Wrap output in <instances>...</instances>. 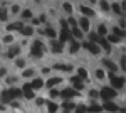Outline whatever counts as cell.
<instances>
[{"label":"cell","mask_w":126,"mask_h":113,"mask_svg":"<svg viewBox=\"0 0 126 113\" xmlns=\"http://www.w3.org/2000/svg\"><path fill=\"white\" fill-rule=\"evenodd\" d=\"M112 7H113V10H114V12H116L117 14H120L121 13V10H120V7L117 3H113L112 4Z\"/></svg>","instance_id":"cell-38"},{"label":"cell","mask_w":126,"mask_h":113,"mask_svg":"<svg viewBox=\"0 0 126 113\" xmlns=\"http://www.w3.org/2000/svg\"><path fill=\"white\" fill-rule=\"evenodd\" d=\"M30 85H31V88H33V89H39V88L43 87L44 82L41 79H35V80L32 81V83H31Z\"/></svg>","instance_id":"cell-13"},{"label":"cell","mask_w":126,"mask_h":113,"mask_svg":"<svg viewBox=\"0 0 126 113\" xmlns=\"http://www.w3.org/2000/svg\"><path fill=\"white\" fill-rule=\"evenodd\" d=\"M103 106H104L105 109L108 110V111H116V110H118V106L115 103H113V102H107V103H105Z\"/></svg>","instance_id":"cell-11"},{"label":"cell","mask_w":126,"mask_h":113,"mask_svg":"<svg viewBox=\"0 0 126 113\" xmlns=\"http://www.w3.org/2000/svg\"><path fill=\"white\" fill-rule=\"evenodd\" d=\"M121 66H122V69L124 71H126V57L125 56L122 57V59H121Z\"/></svg>","instance_id":"cell-47"},{"label":"cell","mask_w":126,"mask_h":113,"mask_svg":"<svg viewBox=\"0 0 126 113\" xmlns=\"http://www.w3.org/2000/svg\"><path fill=\"white\" fill-rule=\"evenodd\" d=\"M96 76L98 79H103L104 78V71L101 70V69H98L96 71Z\"/></svg>","instance_id":"cell-40"},{"label":"cell","mask_w":126,"mask_h":113,"mask_svg":"<svg viewBox=\"0 0 126 113\" xmlns=\"http://www.w3.org/2000/svg\"><path fill=\"white\" fill-rule=\"evenodd\" d=\"M33 47L39 48V49H46V46L44 45V43H41L40 40H34V43H33Z\"/></svg>","instance_id":"cell-27"},{"label":"cell","mask_w":126,"mask_h":113,"mask_svg":"<svg viewBox=\"0 0 126 113\" xmlns=\"http://www.w3.org/2000/svg\"><path fill=\"white\" fill-rule=\"evenodd\" d=\"M64 8H65L66 11L69 12V13H72V12H73V6H72V4H70V3H68V2L64 3Z\"/></svg>","instance_id":"cell-33"},{"label":"cell","mask_w":126,"mask_h":113,"mask_svg":"<svg viewBox=\"0 0 126 113\" xmlns=\"http://www.w3.org/2000/svg\"><path fill=\"white\" fill-rule=\"evenodd\" d=\"M6 74V69H1V70H0V77H3L4 75Z\"/></svg>","instance_id":"cell-56"},{"label":"cell","mask_w":126,"mask_h":113,"mask_svg":"<svg viewBox=\"0 0 126 113\" xmlns=\"http://www.w3.org/2000/svg\"><path fill=\"white\" fill-rule=\"evenodd\" d=\"M62 107L64 108V109H66V110H70V109H73V108H75L76 107V105L74 104V103H70V102H65V103H63L62 104Z\"/></svg>","instance_id":"cell-25"},{"label":"cell","mask_w":126,"mask_h":113,"mask_svg":"<svg viewBox=\"0 0 126 113\" xmlns=\"http://www.w3.org/2000/svg\"><path fill=\"white\" fill-rule=\"evenodd\" d=\"M58 104L56 103H48V111L50 113H55L57 110H58Z\"/></svg>","instance_id":"cell-30"},{"label":"cell","mask_w":126,"mask_h":113,"mask_svg":"<svg viewBox=\"0 0 126 113\" xmlns=\"http://www.w3.org/2000/svg\"><path fill=\"white\" fill-rule=\"evenodd\" d=\"M63 82V79L62 78H51V79H48L47 82V86L48 88H51L54 85H57L59 83Z\"/></svg>","instance_id":"cell-9"},{"label":"cell","mask_w":126,"mask_h":113,"mask_svg":"<svg viewBox=\"0 0 126 113\" xmlns=\"http://www.w3.org/2000/svg\"><path fill=\"white\" fill-rule=\"evenodd\" d=\"M72 32H70V29H62L61 30V33H60V40L62 44H64L67 39H70L71 42L73 40L72 38Z\"/></svg>","instance_id":"cell-2"},{"label":"cell","mask_w":126,"mask_h":113,"mask_svg":"<svg viewBox=\"0 0 126 113\" xmlns=\"http://www.w3.org/2000/svg\"><path fill=\"white\" fill-rule=\"evenodd\" d=\"M22 90H23L24 92L31 90V85H30V84H24V85H23V87H22Z\"/></svg>","instance_id":"cell-51"},{"label":"cell","mask_w":126,"mask_h":113,"mask_svg":"<svg viewBox=\"0 0 126 113\" xmlns=\"http://www.w3.org/2000/svg\"><path fill=\"white\" fill-rule=\"evenodd\" d=\"M80 48V44L75 42V40H72V46H71V53L74 54V53H77Z\"/></svg>","instance_id":"cell-19"},{"label":"cell","mask_w":126,"mask_h":113,"mask_svg":"<svg viewBox=\"0 0 126 113\" xmlns=\"http://www.w3.org/2000/svg\"><path fill=\"white\" fill-rule=\"evenodd\" d=\"M71 81L74 82V83H81V82H82V78L79 77V76H73L71 78Z\"/></svg>","instance_id":"cell-42"},{"label":"cell","mask_w":126,"mask_h":113,"mask_svg":"<svg viewBox=\"0 0 126 113\" xmlns=\"http://www.w3.org/2000/svg\"><path fill=\"white\" fill-rule=\"evenodd\" d=\"M100 96H101V98H102L103 100H109V99H110L109 95H108L105 91H103V90L100 92Z\"/></svg>","instance_id":"cell-41"},{"label":"cell","mask_w":126,"mask_h":113,"mask_svg":"<svg viewBox=\"0 0 126 113\" xmlns=\"http://www.w3.org/2000/svg\"><path fill=\"white\" fill-rule=\"evenodd\" d=\"M45 33H47L48 36H50V37H55L56 35H57V33H56V32L52 28H50V27H47V29H46V32H45Z\"/></svg>","instance_id":"cell-31"},{"label":"cell","mask_w":126,"mask_h":113,"mask_svg":"<svg viewBox=\"0 0 126 113\" xmlns=\"http://www.w3.org/2000/svg\"><path fill=\"white\" fill-rule=\"evenodd\" d=\"M103 91L106 92V93L109 95L110 98H111V97H115V96H117V95H118L116 91L113 90L112 88H109V87H104V88H103Z\"/></svg>","instance_id":"cell-16"},{"label":"cell","mask_w":126,"mask_h":113,"mask_svg":"<svg viewBox=\"0 0 126 113\" xmlns=\"http://www.w3.org/2000/svg\"><path fill=\"white\" fill-rule=\"evenodd\" d=\"M90 95H91L92 97H97V96H98V92H97L96 90H91V91H90Z\"/></svg>","instance_id":"cell-52"},{"label":"cell","mask_w":126,"mask_h":113,"mask_svg":"<svg viewBox=\"0 0 126 113\" xmlns=\"http://www.w3.org/2000/svg\"><path fill=\"white\" fill-rule=\"evenodd\" d=\"M113 32H114V33H115V35H116V36H125V32L119 29L118 27H114Z\"/></svg>","instance_id":"cell-28"},{"label":"cell","mask_w":126,"mask_h":113,"mask_svg":"<svg viewBox=\"0 0 126 113\" xmlns=\"http://www.w3.org/2000/svg\"><path fill=\"white\" fill-rule=\"evenodd\" d=\"M16 65H17L18 68H23L25 66V63H24L23 60H17L16 61Z\"/></svg>","instance_id":"cell-44"},{"label":"cell","mask_w":126,"mask_h":113,"mask_svg":"<svg viewBox=\"0 0 126 113\" xmlns=\"http://www.w3.org/2000/svg\"><path fill=\"white\" fill-rule=\"evenodd\" d=\"M108 40L111 43H119L120 42V38L116 35H109L108 36Z\"/></svg>","instance_id":"cell-34"},{"label":"cell","mask_w":126,"mask_h":113,"mask_svg":"<svg viewBox=\"0 0 126 113\" xmlns=\"http://www.w3.org/2000/svg\"><path fill=\"white\" fill-rule=\"evenodd\" d=\"M52 52L54 53H62L63 49L61 48H52Z\"/></svg>","instance_id":"cell-54"},{"label":"cell","mask_w":126,"mask_h":113,"mask_svg":"<svg viewBox=\"0 0 126 113\" xmlns=\"http://www.w3.org/2000/svg\"><path fill=\"white\" fill-rule=\"evenodd\" d=\"M90 39H91V43H94V44H95L96 42L99 43L100 36H99L97 33H95V32H92V33L90 34Z\"/></svg>","instance_id":"cell-26"},{"label":"cell","mask_w":126,"mask_h":113,"mask_svg":"<svg viewBox=\"0 0 126 113\" xmlns=\"http://www.w3.org/2000/svg\"><path fill=\"white\" fill-rule=\"evenodd\" d=\"M123 8H124V9L126 8V2H125V1L123 2Z\"/></svg>","instance_id":"cell-64"},{"label":"cell","mask_w":126,"mask_h":113,"mask_svg":"<svg viewBox=\"0 0 126 113\" xmlns=\"http://www.w3.org/2000/svg\"><path fill=\"white\" fill-rule=\"evenodd\" d=\"M18 10H19V6H18V5H13V6H12V11H13L14 13L17 12Z\"/></svg>","instance_id":"cell-55"},{"label":"cell","mask_w":126,"mask_h":113,"mask_svg":"<svg viewBox=\"0 0 126 113\" xmlns=\"http://www.w3.org/2000/svg\"><path fill=\"white\" fill-rule=\"evenodd\" d=\"M61 24L63 26V29H69V25H68V21H66L65 19L61 20Z\"/></svg>","instance_id":"cell-45"},{"label":"cell","mask_w":126,"mask_h":113,"mask_svg":"<svg viewBox=\"0 0 126 113\" xmlns=\"http://www.w3.org/2000/svg\"><path fill=\"white\" fill-rule=\"evenodd\" d=\"M11 99H12V97H11V95H10V93H9V90H4L2 92V94H1L2 102H3V103H9V102L11 101Z\"/></svg>","instance_id":"cell-6"},{"label":"cell","mask_w":126,"mask_h":113,"mask_svg":"<svg viewBox=\"0 0 126 113\" xmlns=\"http://www.w3.org/2000/svg\"><path fill=\"white\" fill-rule=\"evenodd\" d=\"M78 74H79L80 77L83 78V79H87V77H88V72H87L86 69H84V68H80V69L78 70Z\"/></svg>","instance_id":"cell-23"},{"label":"cell","mask_w":126,"mask_h":113,"mask_svg":"<svg viewBox=\"0 0 126 113\" xmlns=\"http://www.w3.org/2000/svg\"><path fill=\"white\" fill-rule=\"evenodd\" d=\"M18 54H19V48H18L17 46L11 47V48H9V50H8V58L12 59V58H14L16 55H18Z\"/></svg>","instance_id":"cell-10"},{"label":"cell","mask_w":126,"mask_h":113,"mask_svg":"<svg viewBox=\"0 0 126 113\" xmlns=\"http://www.w3.org/2000/svg\"><path fill=\"white\" fill-rule=\"evenodd\" d=\"M13 40V36L12 35H6L4 38H3V42L4 43H10Z\"/></svg>","instance_id":"cell-48"},{"label":"cell","mask_w":126,"mask_h":113,"mask_svg":"<svg viewBox=\"0 0 126 113\" xmlns=\"http://www.w3.org/2000/svg\"><path fill=\"white\" fill-rule=\"evenodd\" d=\"M111 84L114 88L116 89H120L123 87L124 84V79L123 78H118V77H114L111 79Z\"/></svg>","instance_id":"cell-3"},{"label":"cell","mask_w":126,"mask_h":113,"mask_svg":"<svg viewBox=\"0 0 126 113\" xmlns=\"http://www.w3.org/2000/svg\"><path fill=\"white\" fill-rule=\"evenodd\" d=\"M30 52H31V55L34 56V57H38V58H40L41 56H43V50L39 49V48H35V47H32V48H31Z\"/></svg>","instance_id":"cell-17"},{"label":"cell","mask_w":126,"mask_h":113,"mask_svg":"<svg viewBox=\"0 0 126 113\" xmlns=\"http://www.w3.org/2000/svg\"><path fill=\"white\" fill-rule=\"evenodd\" d=\"M81 11L86 15H94L95 14L93 9H91L90 7H87V6H83V5L81 6Z\"/></svg>","instance_id":"cell-15"},{"label":"cell","mask_w":126,"mask_h":113,"mask_svg":"<svg viewBox=\"0 0 126 113\" xmlns=\"http://www.w3.org/2000/svg\"><path fill=\"white\" fill-rule=\"evenodd\" d=\"M101 110H102V108L97 104H93L89 109H87L88 112H100Z\"/></svg>","instance_id":"cell-24"},{"label":"cell","mask_w":126,"mask_h":113,"mask_svg":"<svg viewBox=\"0 0 126 113\" xmlns=\"http://www.w3.org/2000/svg\"><path fill=\"white\" fill-rule=\"evenodd\" d=\"M54 69L68 72V71H72L73 70V66H71V65H64V64H56L54 66Z\"/></svg>","instance_id":"cell-7"},{"label":"cell","mask_w":126,"mask_h":113,"mask_svg":"<svg viewBox=\"0 0 126 113\" xmlns=\"http://www.w3.org/2000/svg\"><path fill=\"white\" fill-rule=\"evenodd\" d=\"M39 20L41 22H45L46 21V15L45 14H41L40 16H39Z\"/></svg>","instance_id":"cell-57"},{"label":"cell","mask_w":126,"mask_h":113,"mask_svg":"<svg viewBox=\"0 0 126 113\" xmlns=\"http://www.w3.org/2000/svg\"><path fill=\"white\" fill-rule=\"evenodd\" d=\"M50 45L52 46V48H63V47H64V44H62L61 42H58V40H52V42H50Z\"/></svg>","instance_id":"cell-32"},{"label":"cell","mask_w":126,"mask_h":113,"mask_svg":"<svg viewBox=\"0 0 126 113\" xmlns=\"http://www.w3.org/2000/svg\"><path fill=\"white\" fill-rule=\"evenodd\" d=\"M49 71H50V69H48V68H44V69H43V73H44V74L49 73Z\"/></svg>","instance_id":"cell-58"},{"label":"cell","mask_w":126,"mask_h":113,"mask_svg":"<svg viewBox=\"0 0 126 113\" xmlns=\"http://www.w3.org/2000/svg\"><path fill=\"white\" fill-rule=\"evenodd\" d=\"M22 27H23V23L17 21V22H13V23H11V24L7 25L6 29H7V30H20Z\"/></svg>","instance_id":"cell-5"},{"label":"cell","mask_w":126,"mask_h":113,"mask_svg":"<svg viewBox=\"0 0 126 113\" xmlns=\"http://www.w3.org/2000/svg\"><path fill=\"white\" fill-rule=\"evenodd\" d=\"M103 64L106 66L107 68H109L111 71H113V72H116L117 70H118V68H117V66L115 65L113 62H111V61H109V60H103Z\"/></svg>","instance_id":"cell-8"},{"label":"cell","mask_w":126,"mask_h":113,"mask_svg":"<svg viewBox=\"0 0 126 113\" xmlns=\"http://www.w3.org/2000/svg\"><path fill=\"white\" fill-rule=\"evenodd\" d=\"M99 43L103 46V48H105V49H106L107 50V52L109 53L110 52V50H111V47H110V45H109V43L107 42V40L106 39H105V38H100V40H99Z\"/></svg>","instance_id":"cell-18"},{"label":"cell","mask_w":126,"mask_h":113,"mask_svg":"<svg viewBox=\"0 0 126 113\" xmlns=\"http://www.w3.org/2000/svg\"><path fill=\"white\" fill-rule=\"evenodd\" d=\"M0 20L1 21L7 20V10L5 8H0Z\"/></svg>","instance_id":"cell-22"},{"label":"cell","mask_w":126,"mask_h":113,"mask_svg":"<svg viewBox=\"0 0 126 113\" xmlns=\"http://www.w3.org/2000/svg\"><path fill=\"white\" fill-rule=\"evenodd\" d=\"M32 74H33V71H32V70H26V71H24L23 73H22V76L26 78V77L32 76Z\"/></svg>","instance_id":"cell-43"},{"label":"cell","mask_w":126,"mask_h":113,"mask_svg":"<svg viewBox=\"0 0 126 113\" xmlns=\"http://www.w3.org/2000/svg\"><path fill=\"white\" fill-rule=\"evenodd\" d=\"M60 94H61V96L63 98H69V97H73V96H80L81 95L78 91L73 90L71 88H67L65 90H63Z\"/></svg>","instance_id":"cell-1"},{"label":"cell","mask_w":126,"mask_h":113,"mask_svg":"<svg viewBox=\"0 0 126 113\" xmlns=\"http://www.w3.org/2000/svg\"><path fill=\"white\" fill-rule=\"evenodd\" d=\"M31 16H32V13H31V11L28 10V9L24 10V11L22 12V17L23 18H30Z\"/></svg>","instance_id":"cell-35"},{"label":"cell","mask_w":126,"mask_h":113,"mask_svg":"<svg viewBox=\"0 0 126 113\" xmlns=\"http://www.w3.org/2000/svg\"><path fill=\"white\" fill-rule=\"evenodd\" d=\"M86 111H87V108H86L85 105H80V106H78V108L76 110V113H85Z\"/></svg>","instance_id":"cell-36"},{"label":"cell","mask_w":126,"mask_h":113,"mask_svg":"<svg viewBox=\"0 0 126 113\" xmlns=\"http://www.w3.org/2000/svg\"><path fill=\"white\" fill-rule=\"evenodd\" d=\"M20 32H21V34H23V35H31L33 32V29L31 27H22L20 29Z\"/></svg>","instance_id":"cell-20"},{"label":"cell","mask_w":126,"mask_h":113,"mask_svg":"<svg viewBox=\"0 0 126 113\" xmlns=\"http://www.w3.org/2000/svg\"><path fill=\"white\" fill-rule=\"evenodd\" d=\"M120 23H121V26H122V27H125V21H124L123 19H122L121 21H120Z\"/></svg>","instance_id":"cell-61"},{"label":"cell","mask_w":126,"mask_h":113,"mask_svg":"<svg viewBox=\"0 0 126 113\" xmlns=\"http://www.w3.org/2000/svg\"><path fill=\"white\" fill-rule=\"evenodd\" d=\"M74 87L76 90H82L84 89V85L82 83H74Z\"/></svg>","instance_id":"cell-49"},{"label":"cell","mask_w":126,"mask_h":113,"mask_svg":"<svg viewBox=\"0 0 126 113\" xmlns=\"http://www.w3.org/2000/svg\"><path fill=\"white\" fill-rule=\"evenodd\" d=\"M68 23L72 24V25L74 26V27H77V21H76V20H75L74 18H73V17H70V18H69V20H68Z\"/></svg>","instance_id":"cell-46"},{"label":"cell","mask_w":126,"mask_h":113,"mask_svg":"<svg viewBox=\"0 0 126 113\" xmlns=\"http://www.w3.org/2000/svg\"><path fill=\"white\" fill-rule=\"evenodd\" d=\"M11 106L14 107V108H17V107H19V104H18V103H12Z\"/></svg>","instance_id":"cell-59"},{"label":"cell","mask_w":126,"mask_h":113,"mask_svg":"<svg viewBox=\"0 0 126 113\" xmlns=\"http://www.w3.org/2000/svg\"><path fill=\"white\" fill-rule=\"evenodd\" d=\"M109 77L112 79V78H114V74L113 73H109Z\"/></svg>","instance_id":"cell-63"},{"label":"cell","mask_w":126,"mask_h":113,"mask_svg":"<svg viewBox=\"0 0 126 113\" xmlns=\"http://www.w3.org/2000/svg\"><path fill=\"white\" fill-rule=\"evenodd\" d=\"M98 33L100 34V35H105L107 33V28H106V26H105L104 24H101L100 26H99V28H98Z\"/></svg>","instance_id":"cell-29"},{"label":"cell","mask_w":126,"mask_h":113,"mask_svg":"<svg viewBox=\"0 0 126 113\" xmlns=\"http://www.w3.org/2000/svg\"><path fill=\"white\" fill-rule=\"evenodd\" d=\"M9 93H10V95H11V97L13 99L15 97H20L22 95V91L19 90L18 88H11L9 90Z\"/></svg>","instance_id":"cell-12"},{"label":"cell","mask_w":126,"mask_h":113,"mask_svg":"<svg viewBox=\"0 0 126 113\" xmlns=\"http://www.w3.org/2000/svg\"><path fill=\"white\" fill-rule=\"evenodd\" d=\"M36 103H37V105H43V104L45 103V100H44V98H37V100H36Z\"/></svg>","instance_id":"cell-53"},{"label":"cell","mask_w":126,"mask_h":113,"mask_svg":"<svg viewBox=\"0 0 126 113\" xmlns=\"http://www.w3.org/2000/svg\"><path fill=\"white\" fill-rule=\"evenodd\" d=\"M100 5H101V7H102V9L104 10V11H108L109 10V4L106 1H101Z\"/></svg>","instance_id":"cell-37"},{"label":"cell","mask_w":126,"mask_h":113,"mask_svg":"<svg viewBox=\"0 0 126 113\" xmlns=\"http://www.w3.org/2000/svg\"><path fill=\"white\" fill-rule=\"evenodd\" d=\"M24 94H25V97H26L27 99H32V98L34 97V93H33V92L31 91V90L24 92Z\"/></svg>","instance_id":"cell-39"},{"label":"cell","mask_w":126,"mask_h":113,"mask_svg":"<svg viewBox=\"0 0 126 113\" xmlns=\"http://www.w3.org/2000/svg\"><path fill=\"white\" fill-rule=\"evenodd\" d=\"M38 32H39V34H41V35H44V34H45V32H43L41 29H38Z\"/></svg>","instance_id":"cell-62"},{"label":"cell","mask_w":126,"mask_h":113,"mask_svg":"<svg viewBox=\"0 0 126 113\" xmlns=\"http://www.w3.org/2000/svg\"><path fill=\"white\" fill-rule=\"evenodd\" d=\"M38 22H39L38 19H33V20H32V23H33V24H37Z\"/></svg>","instance_id":"cell-60"},{"label":"cell","mask_w":126,"mask_h":113,"mask_svg":"<svg viewBox=\"0 0 126 113\" xmlns=\"http://www.w3.org/2000/svg\"><path fill=\"white\" fill-rule=\"evenodd\" d=\"M80 23H81L82 28L84 29V32H88L89 30V20L87 18H85V17H83L80 20Z\"/></svg>","instance_id":"cell-14"},{"label":"cell","mask_w":126,"mask_h":113,"mask_svg":"<svg viewBox=\"0 0 126 113\" xmlns=\"http://www.w3.org/2000/svg\"><path fill=\"white\" fill-rule=\"evenodd\" d=\"M72 34L73 35H75L76 37H78V38H82L83 37V33H82V32L78 28V27H73V29H72Z\"/></svg>","instance_id":"cell-21"},{"label":"cell","mask_w":126,"mask_h":113,"mask_svg":"<svg viewBox=\"0 0 126 113\" xmlns=\"http://www.w3.org/2000/svg\"><path fill=\"white\" fill-rule=\"evenodd\" d=\"M87 48L90 50V52L94 55H97L100 53V48L96 45V44H94V43H89L87 44Z\"/></svg>","instance_id":"cell-4"},{"label":"cell","mask_w":126,"mask_h":113,"mask_svg":"<svg viewBox=\"0 0 126 113\" xmlns=\"http://www.w3.org/2000/svg\"><path fill=\"white\" fill-rule=\"evenodd\" d=\"M58 95H60V92H59L58 90L54 89V90L50 91V96H51V97H56V96H58Z\"/></svg>","instance_id":"cell-50"}]
</instances>
